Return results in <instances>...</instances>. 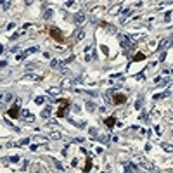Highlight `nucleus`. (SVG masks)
<instances>
[{
	"mask_svg": "<svg viewBox=\"0 0 173 173\" xmlns=\"http://www.w3.org/2000/svg\"><path fill=\"white\" fill-rule=\"evenodd\" d=\"M144 59H145V56L142 52H137V54H135V57H133V61H144Z\"/></svg>",
	"mask_w": 173,
	"mask_h": 173,
	"instance_id": "nucleus-6",
	"label": "nucleus"
},
{
	"mask_svg": "<svg viewBox=\"0 0 173 173\" xmlns=\"http://www.w3.org/2000/svg\"><path fill=\"white\" fill-rule=\"evenodd\" d=\"M48 33H50V36H52L56 42H61V43L64 42V36H62V33H61L57 28H50V30H48Z\"/></svg>",
	"mask_w": 173,
	"mask_h": 173,
	"instance_id": "nucleus-3",
	"label": "nucleus"
},
{
	"mask_svg": "<svg viewBox=\"0 0 173 173\" xmlns=\"http://www.w3.org/2000/svg\"><path fill=\"white\" fill-rule=\"evenodd\" d=\"M69 104H71V102H69V99H64V101L61 102V104H59V109H57V113H56L57 116H59V118L64 116L66 111H68V107H69Z\"/></svg>",
	"mask_w": 173,
	"mask_h": 173,
	"instance_id": "nucleus-1",
	"label": "nucleus"
},
{
	"mask_svg": "<svg viewBox=\"0 0 173 173\" xmlns=\"http://www.w3.org/2000/svg\"><path fill=\"white\" fill-rule=\"evenodd\" d=\"M90 168H92V161H90V157H87V166L83 168V171H90Z\"/></svg>",
	"mask_w": 173,
	"mask_h": 173,
	"instance_id": "nucleus-7",
	"label": "nucleus"
},
{
	"mask_svg": "<svg viewBox=\"0 0 173 173\" xmlns=\"http://www.w3.org/2000/svg\"><path fill=\"white\" fill-rule=\"evenodd\" d=\"M113 102L116 106H121V104H125L126 102V95L125 93H114V97H113Z\"/></svg>",
	"mask_w": 173,
	"mask_h": 173,
	"instance_id": "nucleus-4",
	"label": "nucleus"
},
{
	"mask_svg": "<svg viewBox=\"0 0 173 173\" xmlns=\"http://www.w3.org/2000/svg\"><path fill=\"white\" fill-rule=\"evenodd\" d=\"M7 116H9V118H12V120H17V118L21 116V113H19V106H17V104H12V106H11V109L7 111Z\"/></svg>",
	"mask_w": 173,
	"mask_h": 173,
	"instance_id": "nucleus-2",
	"label": "nucleus"
},
{
	"mask_svg": "<svg viewBox=\"0 0 173 173\" xmlns=\"http://www.w3.org/2000/svg\"><path fill=\"white\" fill-rule=\"evenodd\" d=\"M104 125L107 126V128H113L114 125H116V116H109L104 120Z\"/></svg>",
	"mask_w": 173,
	"mask_h": 173,
	"instance_id": "nucleus-5",
	"label": "nucleus"
}]
</instances>
